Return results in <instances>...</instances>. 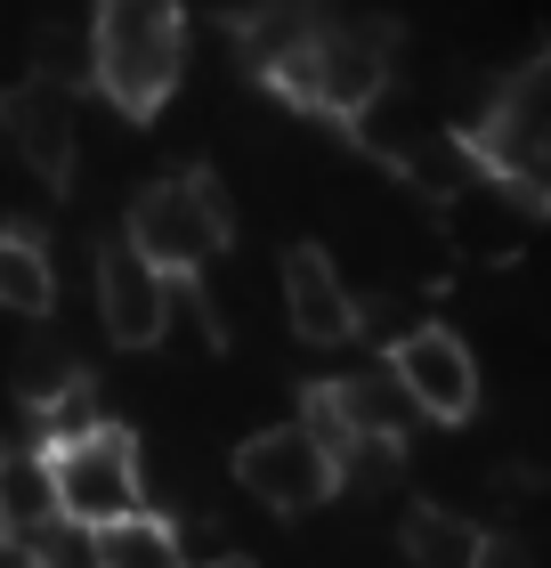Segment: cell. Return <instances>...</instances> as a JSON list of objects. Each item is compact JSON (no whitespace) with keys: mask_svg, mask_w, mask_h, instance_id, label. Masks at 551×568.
<instances>
[{"mask_svg":"<svg viewBox=\"0 0 551 568\" xmlns=\"http://www.w3.org/2000/svg\"><path fill=\"white\" fill-rule=\"evenodd\" d=\"M90 82L122 122H154L187 82L178 0H90Z\"/></svg>","mask_w":551,"mask_h":568,"instance_id":"obj_1","label":"cell"},{"mask_svg":"<svg viewBox=\"0 0 551 568\" xmlns=\"http://www.w3.org/2000/svg\"><path fill=\"white\" fill-rule=\"evenodd\" d=\"M268 82H284V98H300L325 122H357L398 90V33L374 17H317L300 49H284L268 65Z\"/></svg>","mask_w":551,"mask_h":568,"instance_id":"obj_2","label":"cell"},{"mask_svg":"<svg viewBox=\"0 0 551 568\" xmlns=\"http://www.w3.org/2000/svg\"><path fill=\"white\" fill-rule=\"evenodd\" d=\"M227 236H235V212H227L212 171L146 179V187L130 195V220H122V244L139 252V261H154L171 284H203V268L227 252Z\"/></svg>","mask_w":551,"mask_h":568,"instance_id":"obj_3","label":"cell"},{"mask_svg":"<svg viewBox=\"0 0 551 568\" xmlns=\"http://www.w3.org/2000/svg\"><path fill=\"white\" fill-rule=\"evenodd\" d=\"M49 479H58V520L114 528L146 511V447L122 423H90L49 447Z\"/></svg>","mask_w":551,"mask_h":568,"instance_id":"obj_4","label":"cell"},{"mask_svg":"<svg viewBox=\"0 0 551 568\" xmlns=\"http://www.w3.org/2000/svg\"><path fill=\"white\" fill-rule=\"evenodd\" d=\"M235 487H244L259 511H276V520H300V511H325L340 496V463H333L325 438L293 415V423H268V430H252L244 447H235Z\"/></svg>","mask_w":551,"mask_h":568,"instance_id":"obj_5","label":"cell"},{"mask_svg":"<svg viewBox=\"0 0 551 568\" xmlns=\"http://www.w3.org/2000/svg\"><path fill=\"white\" fill-rule=\"evenodd\" d=\"M381 366L398 374V390L414 398V415L422 423H470L479 415V398H487V374H479V349H470V333L455 325H406L398 342L381 349Z\"/></svg>","mask_w":551,"mask_h":568,"instance_id":"obj_6","label":"cell"},{"mask_svg":"<svg viewBox=\"0 0 551 568\" xmlns=\"http://www.w3.org/2000/svg\"><path fill=\"white\" fill-rule=\"evenodd\" d=\"M0 146L17 154L24 179L41 187H65L73 163H82V98L49 73H24V82L0 90Z\"/></svg>","mask_w":551,"mask_h":568,"instance_id":"obj_7","label":"cell"},{"mask_svg":"<svg viewBox=\"0 0 551 568\" xmlns=\"http://www.w3.org/2000/svg\"><path fill=\"white\" fill-rule=\"evenodd\" d=\"M535 212L543 203H528L519 187H503V179L479 171L455 203H438V244H446V261L511 268V261H528V244H535Z\"/></svg>","mask_w":551,"mask_h":568,"instance_id":"obj_8","label":"cell"},{"mask_svg":"<svg viewBox=\"0 0 551 568\" xmlns=\"http://www.w3.org/2000/svg\"><path fill=\"white\" fill-rule=\"evenodd\" d=\"M276 301H284L293 342H308V349H349L357 333H365V293L340 276V261H333V252H317V244H293V252H284Z\"/></svg>","mask_w":551,"mask_h":568,"instance_id":"obj_9","label":"cell"},{"mask_svg":"<svg viewBox=\"0 0 551 568\" xmlns=\"http://www.w3.org/2000/svg\"><path fill=\"white\" fill-rule=\"evenodd\" d=\"M90 301H98V325H106L114 349H163L178 284L114 236V244H98V261H90Z\"/></svg>","mask_w":551,"mask_h":568,"instance_id":"obj_10","label":"cell"},{"mask_svg":"<svg viewBox=\"0 0 551 568\" xmlns=\"http://www.w3.org/2000/svg\"><path fill=\"white\" fill-rule=\"evenodd\" d=\"M494 528L462 504H414L398 520V560L406 568H487Z\"/></svg>","mask_w":551,"mask_h":568,"instance_id":"obj_11","label":"cell"},{"mask_svg":"<svg viewBox=\"0 0 551 568\" xmlns=\"http://www.w3.org/2000/svg\"><path fill=\"white\" fill-rule=\"evenodd\" d=\"M0 520H9V552L24 536L58 520V479H49V447H0Z\"/></svg>","mask_w":551,"mask_h":568,"instance_id":"obj_12","label":"cell"},{"mask_svg":"<svg viewBox=\"0 0 551 568\" xmlns=\"http://www.w3.org/2000/svg\"><path fill=\"white\" fill-rule=\"evenodd\" d=\"M58 308V261L33 227H0V317H49Z\"/></svg>","mask_w":551,"mask_h":568,"instance_id":"obj_13","label":"cell"},{"mask_svg":"<svg viewBox=\"0 0 551 568\" xmlns=\"http://www.w3.org/2000/svg\"><path fill=\"white\" fill-rule=\"evenodd\" d=\"M98 568H187V528L163 520V511L114 520L98 528Z\"/></svg>","mask_w":551,"mask_h":568,"instance_id":"obj_14","label":"cell"},{"mask_svg":"<svg viewBox=\"0 0 551 568\" xmlns=\"http://www.w3.org/2000/svg\"><path fill=\"white\" fill-rule=\"evenodd\" d=\"M17 568H98V528L49 520L41 536H24V545H17Z\"/></svg>","mask_w":551,"mask_h":568,"instance_id":"obj_15","label":"cell"},{"mask_svg":"<svg viewBox=\"0 0 551 568\" xmlns=\"http://www.w3.org/2000/svg\"><path fill=\"white\" fill-rule=\"evenodd\" d=\"M195 568H252V560H235V552H220V560H195Z\"/></svg>","mask_w":551,"mask_h":568,"instance_id":"obj_16","label":"cell"},{"mask_svg":"<svg viewBox=\"0 0 551 568\" xmlns=\"http://www.w3.org/2000/svg\"><path fill=\"white\" fill-rule=\"evenodd\" d=\"M0 560H9V520H0Z\"/></svg>","mask_w":551,"mask_h":568,"instance_id":"obj_17","label":"cell"}]
</instances>
